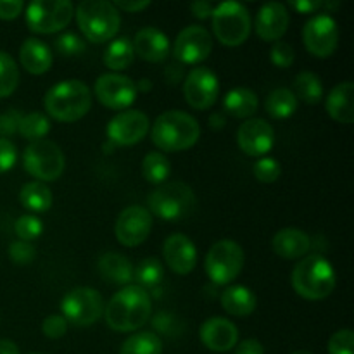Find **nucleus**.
<instances>
[{
  "label": "nucleus",
  "mask_w": 354,
  "mask_h": 354,
  "mask_svg": "<svg viewBox=\"0 0 354 354\" xmlns=\"http://www.w3.org/2000/svg\"><path fill=\"white\" fill-rule=\"evenodd\" d=\"M221 306L232 317H248L258 306L254 292L244 286H232L221 294Z\"/></svg>",
  "instance_id": "bb28decb"
},
{
  "label": "nucleus",
  "mask_w": 354,
  "mask_h": 354,
  "mask_svg": "<svg viewBox=\"0 0 354 354\" xmlns=\"http://www.w3.org/2000/svg\"><path fill=\"white\" fill-rule=\"evenodd\" d=\"M19 201L28 211L45 213L52 206V192L45 183L35 180V182L23 185L19 192Z\"/></svg>",
  "instance_id": "c756f323"
},
{
  "label": "nucleus",
  "mask_w": 354,
  "mask_h": 354,
  "mask_svg": "<svg viewBox=\"0 0 354 354\" xmlns=\"http://www.w3.org/2000/svg\"><path fill=\"white\" fill-rule=\"evenodd\" d=\"M162 342L154 332H137L121 346L120 354H161Z\"/></svg>",
  "instance_id": "473e14b6"
},
{
  "label": "nucleus",
  "mask_w": 354,
  "mask_h": 354,
  "mask_svg": "<svg viewBox=\"0 0 354 354\" xmlns=\"http://www.w3.org/2000/svg\"><path fill=\"white\" fill-rule=\"evenodd\" d=\"M292 354H313V353H310V351H296V353H292Z\"/></svg>",
  "instance_id": "4d7b16f0"
},
{
  "label": "nucleus",
  "mask_w": 354,
  "mask_h": 354,
  "mask_svg": "<svg viewBox=\"0 0 354 354\" xmlns=\"http://www.w3.org/2000/svg\"><path fill=\"white\" fill-rule=\"evenodd\" d=\"M93 92L102 106L114 111H123L135 102L138 86L128 76L120 75V73H106L97 78Z\"/></svg>",
  "instance_id": "f8f14e48"
},
{
  "label": "nucleus",
  "mask_w": 354,
  "mask_h": 354,
  "mask_svg": "<svg viewBox=\"0 0 354 354\" xmlns=\"http://www.w3.org/2000/svg\"><path fill=\"white\" fill-rule=\"evenodd\" d=\"M311 248V239L306 232L299 228H282L272 239V249L286 259H299L308 254Z\"/></svg>",
  "instance_id": "5701e85b"
},
{
  "label": "nucleus",
  "mask_w": 354,
  "mask_h": 354,
  "mask_svg": "<svg viewBox=\"0 0 354 354\" xmlns=\"http://www.w3.org/2000/svg\"><path fill=\"white\" fill-rule=\"evenodd\" d=\"M135 59V50L133 44H131L130 38L120 37L114 38L113 41H109V45L104 50V64L107 66L113 71H121V69L130 68L131 62Z\"/></svg>",
  "instance_id": "c85d7f7f"
},
{
  "label": "nucleus",
  "mask_w": 354,
  "mask_h": 354,
  "mask_svg": "<svg viewBox=\"0 0 354 354\" xmlns=\"http://www.w3.org/2000/svg\"><path fill=\"white\" fill-rule=\"evenodd\" d=\"M162 256L169 270L178 275H189L197 263V251L194 242L183 234H173L162 245Z\"/></svg>",
  "instance_id": "6ab92c4d"
},
{
  "label": "nucleus",
  "mask_w": 354,
  "mask_h": 354,
  "mask_svg": "<svg viewBox=\"0 0 354 354\" xmlns=\"http://www.w3.org/2000/svg\"><path fill=\"white\" fill-rule=\"evenodd\" d=\"M256 180L261 183H273L280 178L282 175V168H280V162L273 158H263L252 168Z\"/></svg>",
  "instance_id": "58836bf2"
},
{
  "label": "nucleus",
  "mask_w": 354,
  "mask_h": 354,
  "mask_svg": "<svg viewBox=\"0 0 354 354\" xmlns=\"http://www.w3.org/2000/svg\"><path fill=\"white\" fill-rule=\"evenodd\" d=\"M289 26V12L280 2H268L256 16V35L263 41H280Z\"/></svg>",
  "instance_id": "412c9836"
},
{
  "label": "nucleus",
  "mask_w": 354,
  "mask_h": 354,
  "mask_svg": "<svg viewBox=\"0 0 354 354\" xmlns=\"http://www.w3.org/2000/svg\"><path fill=\"white\" fill-rule=\"evenodd\" d=\"M237 142L242 152L248 156H265L275 144V131L272 124L261 118H249L237 131Z\"/></svg>",
  "instance_id": "a211bd4d"
},
{
  "label": "nucleus",
  "mask_w": 354,
  "mask_h": 354,
  "mask_svg": "<svg viewBox=\"0 0 354 354\" xmlns=\"http://www.w3.org/2000/svg\"><path fill=\"white\" fill-rule=\"evenodd\" d=\"M152 228V214L147 207L128 206L120 213L114 227V234L120 244L135 248L147 241Z\"/></svg>",
  "instance_id": "dca6fc26"
},
{
  "label": "nucleus",
  "mask_w": 354,
  "mask_h": 354,
  "mask_svg": "<svg viewBox=\"0 0 354 354\" xmlns=\"http://www.w3.org/2000/svg\"><path fill=\"white\" fill-rule=\"evenodd\" d=\"M235 354H265V351H263L261 342L256 341V339H248V341L239 344Z\"/></svg>",
  "instance_id": "864d4df0"
},
{
  "label": "nucleus",
  "mask_w": 354,
  "mask_h": 354,
  "mask_svg": "<svg viewBox=\"0 0 354 354\" xmlns=\"http://www.w3.org/2000/svg\"><path fill=\"white\" fill-rule=\"evenodd\" d=\"M199 337L203 344L207 349L216 353L230 351L234 346H237L239 341V330L230 320L221 317L207 318L203 325H201Z\"/></svg>",
  "instance_id": "aec40b11"
},
{
  "label": "nucleus",
  "mask_w": 354,
  "mask_h": 354,
  "mask_svg": "<svg viewBox=\"0 0 354 354\" xmlns=\"http://www.w3.org/2000/svg\"><path fill=\"white\" fill-rule=\"evenodd\" d=\"M133 44L135 55L147 62H161L169 54V40L162 31L156 28H144L135 35Z\"/></svg>",
  "instance_id": "4be33fe9"
},
{
  "label": "nucleus",
  "mask_w": 354,
  "mask_h": 354,
  "mask_svg": "<svg viewBox=\"0 0 354 354\" xmlns=\"http://www.w3.org/2000/svg\"><path fill=\"white\" fill-rule=\"evenodd\" d=\"M149 213L165 221H178L196 207V194L187 183L168 182L152 190L147 199Z\"/></svg>",
  "instance_id": "423d86ee"
},
{
  "label": "nucleus",
  "mask_w": 354,
  "mask_h": 354,
  "mask_svg": "<svg viewBox=\"0 0 354 354\" xmlns=\"http://www.w3.org/2000/svg\"><path fill=\"white\" fill-rule=\"evenodd\" d=\"M225 113L234 118H251L258 111V95L251 88H239L230 90L223 99Z\"/></svg>",
  "instance_id": "cd10ccee"
},
{
  "label": "nucleus",
  "mask_w": 354,
  "mask_h": 354,
  "mask_svg": "<svg viewBox=\"0 0 354 354\" xmlns=\"http://www.w3.org/2000/svg\"><path fill=\"white\" fill-rule=\"evenodd\" d=\"M183 95H185L187 104L197 111L209 109L216 104L218 95H220V82L218 76L211 71L209 68L197 66L183 82Z\"/></svg>",
  "instance_id": "4468645a"
},
{
  "label": "nucleus",
  "mask_w": 354,
  "mask_h": 354,
  "mask_svg": "<svg viewBox=\"0 0 354 354\" xmlns=\"http://www.w3.org/2000/svg\"><path fill=\"white\" fill-rule=\"evenodd\" d=\"M151 311L149 290L130 283L111 297L106 306V322L116 332H133L147 324Z\"/></svg>",
  "instance_id": "f257e3e1"
},
{
  "label": "nucleus",
  "mask_w": 354,
  "mask_h": 354,
  "mask_svg": "<svg viewBox=\"0 0 354 354\" xmlns=\"http://www.w3.org/2000/svg\"><path fill=\"white\" fill-rule=\"evenodd\" d=\"M23 7L21 0H0V19H16L23 12Z\"/></svg>",
  "instance_id": "09e8293b"
},
{
  "label": "nucleus",
  "mask_w": 354,
  "mask_h": 354,
  "mask_svg": "<svg viewBox=\"0 0 354 354\" xmlns=\"http://www.w3.org/2000/svg\"><path fill=\"white\" fill-rule=\"evenodd\" d=\"M31 354H40V353H31Z\"/></svg>",
  "instance_id": "13d9d810"
},
{
  "label": "nucleus",
  "mask_w": 354,
  "mask_h": 354,
  "mask_svg": "<svg viewBox=\"0 0 354 354\" xmlns=\"http://www.w3.org/2000/svg\"><path fill=\"white\" fill-rule=\"evenodd\" d=\"M61 311L66 322L88 327L104 315V299L99 290L92 287H75L62 297Z\"/></svg>",
  "instance_id": "9b49d317"
},
{
  "label": "nucleus",
  "mask_w": 354,
  "mask_h": 354,
  "mask_svg": "<svg viewBox=\"0 0 354 354\" xmlns=\"http://www.w3.org/2000/svg\"><path fill=\"white\" fill-rule=\"evenodd\" d=\"M353 93V82H342L334 86L327 97V113L342 124H351L354 121Z\"/></svg>",
  "instance_id": "393cba45"
},
{
  "label": "nucleus",
  "mask_w": 354,
  "mask_h": 354,
  "mask_svg": "<svg viewBox=\"0 0 354 354\" xmlns=\"http://www.w3.org/2000/svg\"><path fill=\"white\" fill-rule=\"evenodd\" d=\"M324 3L325 2H320V0H299V2H290L289 6L303 14H311V12H317L318 9H322Z\"/></svg>",
  "instance_id": "603ef678"
},
{
  "label": "nucleus",
  "mask_w": 354,
  "mask_h": 354,
  "mask_svg": "<svg viewBox=\"0 0 354 354\" xmlns=\"http://www.w3.org/2000/svg\"><path fill=\"white\" fill-rule=\"evenodd\" d=\"M162 277H165V268H162L161 261L158 258L142 259L137 268L133 270V280L137 282L135 286L142 287L145 290H154L161 283Z\"/></svg>",
  "instance_id": "72a5a7b5"
},
{
  "label": "nucleus",
  "mask_w": 354,
  "mask_h": 354,
  "mask_svg": "<svg viewBox=\"0 0 354 354\" xmlns=\"http://www.w3.org/2000/svg\"><path fill=\"white\" fill-rule=\"evenodd\" d=\"M44 104L50 118L62 123H75L92 107V92L80 80H64L47 90Z\"/></svg>",
  "instance_id": "f03ea898"
},
{
  "label": "nucleus",
  "mask_w": 354,
  "mask_h": 354,
  "mask_svg": "<svg viewBox=\"0 0 354 354\" xmlns=\"http://www.w3.org/2000/svg\"><path fill=\"white\" fill-rule=\"evenodd\" d=\"M0 354H19V348L9 339H0Z\"/></svg>",
  "instance_id": "5fc2aeb1"
},
{
  "label": "nucleus",
  "mask_w": 354,
  "mask_h": 354,
  "mask_svg": "<svg viewBox=\"0 0 354 354\" xmlns=\"http://www.w3.org/2000/svg\"><path fill=\"white\" fill-rule=\"evenodd\" d=\"M99 272L104 279L118 286H130L133 280V266L130 259L118 252H106L100 256Z\"/></svg>",
  "instance_id": "a878e982"
},
{
  "label": "nucleus",
  "mask_w": 354,
  "mask_h": 354,
  "mask_svg": "<svg viewBox=\"0 0 354 354\" xmlns=\"http://www.w3.org/2000/svg\"><path fill=\"white\" fill-rule=\"evenodd\" d=\"M213 31L218 41L227 47H239L251 33V16L248 7L239 2H223L214 7Z\"/></svg>",
  "instance_id": "0eeeda50"
},
{
  "label": "nucleus",
  "mask_w": 354,
  "mask_h": 354,
  "mask_svg": "<svg viewBox=\"0 0 354 354\" xmlns=\"http://www.w3.org/2000/svg\"><path fill=\"white\" fill-rule=\"evenodd\" d=\"M50 131V121L44 113L23 114L19 123V133L28 140H41Z\"/></svg>",
  "instance_id": "c9c22d12"
},
{
  "label": "nucleus",
  "mask_w": 354,
  "mask_h": 354,
  "mask_svg": "<svg viewBox=\"0 0 354 354\" xmlns=\"http://www.w3.org/2000/svg\"><path fill=\"white\" fill-rule=\"evenodd\" d=\"M83 37L92 44H104L116 37L120 30V10L106 0H85L75 9Z\"/></svg>",
  "instance_id": "39448f33"
},
{
  "label": "nucleus",
  "mask_w": 354,
  "mask_h": 354,
  "mask_svg": "<svg viewBox=\"0 0 354 354\" xmlns=\"http://www.w3.org/2000/svg\"><path fill=\"white\" fill-rule=\"evenodd\" d=\"M151 137L161 151L180 152L199 140L201 127L196 118L183 111H166L152 124Z\"/></svg>",
  "instance_id": "7ed1b4c3"
},
{
  "label": "nucleus",
  "mask_w": 354,
  "mask_h": 354,
  "mask_svg": "<svg viewBox=\"0 0 354 354\" xmlns=\"http://www.w3.org/2000/svg\"><path fill=\"white\" fill-rule=\"evenodd\" d=\"M23 114L17 109H9L0 116V138L12 137L19 133V123Z\"/></svg>",
  "instance_id": "c03bdc74"
},
{
  "label": "nucleus",
  "mask_w": 354,
  "mask_h": 354,
  "mask_svg": "<svg viewBox=\"0 0 354 354\" xmlns=\"http://www.w3.org/2000/svg\"><path fill=\"white\" fill-rule=\"evenodd\" d=\"M303 40L308 52L315 57H330L339 45L337 23L328 14H317L304 24Z\"/></svg>",
  "instance_id": "ddd939ff"
},
{
  "label": "nucleus",
  "mask_w": 354,
  "mask_h": 354,
  "mask_svg": "<svg viewBox=\"0 0 354 354\" xmlns=\"http://www.w3.org/2000/svg\"><path fill=\"white\" fill-rule=\"evenodd\" d=\"M213 50V38L209 31L203 26H187L178 33L173 47L175 59L183 64H199L209 57Z\"/></svg>",
  "instance_id": "f3484780"
},
{
  "label": "nucleus",
  "mask_w": 354,
  "mask_h": 354,
  "mask_svg": "<svg viewBox=\"0 0 354 354\" xmlns=\"http://www.w3.org/2000/svg\"><path fill=\"white\" fill-rule=\"evenodd\" d=\"M19 61L23 68L31 75H44L50 69L52 59L50 48L38 38H28L19 48Z\"/></svg>",
  "instance_id": "b1692460"
},
{
  "label": "nucleus",
  "mask_w": 354,
  "mask_h": 354,
  "mask_svg": "<svg viewBox=\"0 0 354 354\" xmlns=\"http://www.w3.org/2000/svg\"><path fill=\"white\" fill-rule=\"evenodd\" d=\"M19 85V69L7 52L0 50V99L9 97Z\"/></svg>",
  "instance_id": "e433bc0d"
},
{
  "label": "nucleus",
  "mask_w": 354,
  "mask_h": 354,
  "mask_svg": "<svg viewBox=\"0 0 354 354\" xmlns=\"http://www.w3.org/2000/svg\"><path fill=\"white\" fill-rule=\"evenodd\" d=\"M41 330H44L45 337L61 339L64 337L66 332H68V322H66L64 317H61V315H52V317H47L44 320Z\"/></svg>",
  "instance_id": "a18cd8bd"
},
{
  "label": "nucleus",
  "mask_w": 354,
  "mask_h": 354,
  "mask_svg": "<svg viewBox=\"0 0 354 354\" xmlns=\"http://www.w3.org/2000/svg\"><path fill=\"white\" fill-rule=\"evenodd\" d=\"M214 7H216L214 3L206 2V0H197V2L190 3V10H192V14L197 19H206V17H209L213 14Z\"/></svg>",
  "instance_id": "8fccbe9b"
},
{
  "label": "nucleus",
  "mask_w": 354,
  "mask_h": 354,
  "mask_svg": "<svg viewBox=\"0 0 354 354\" xmlns=\"http://www.w3.org/2000/svg\"><path fill=\"white\" fill-rule=\"evenodd\" d=\"M55 48L61 55L66 57H75V55H82L85 52L86 44L82 37L75 33H64L55 40Z\"/></svg>",
  "instance_id": "ea45409f"
},
{
  "label": "nucleus",
  "mask_w": 354,
  "mask_h": 354,
  "mask_svg": "<svg viewBox=\"0 0 354 354\" xmlns=\"http://www.w3.org/2000/svg\"><path fill=\"white\" fill-rule=\"evenodd\" d=\"M75 16L69 0H35L26 9V24L33 33L50 35L64 30Z\"/></svg>",
  "instance_id": "1a4fd4ad"
},
{
  "label": "nucleus",
  "mask_w": 354,
  "mask_h": 354,
  "mask_svg": "<svg viewBox=\"0 0 354 354\" xmlns=\"http://www.w3.org/2000/svg\"><path fill=\"white\" fill-rule=\"evenodd\" d=\"M113 6L118 10H127V12H140V10L147 9L151 6L149 0H142V2H131V0H116L113 2Z\"/></svg>",
  "instance_id": "3c124183"
},
{
  "label": "nucleus",
  "mask_w": 354,
  "mask_h": 354,
  "mask_svg": "<svg viewBox=\"0 0 354 354\" xmlns=\"http://www.w3.org/2000/svg\"><path fill=\"white\" fill-rule=\"evenodd\" d=\"M335 272L330 261L320 254L301 259L292 272V287L301 297L320 301L330 296L335 289Z\"/></svg>",
  "instance_id": "20e7f679"
},
{
  "label": "nucleus",
  "mask_w": 354,
  "mask_h": 354,
  "mask_svg": "<svg viewBox=\"0 0 354 354\" xmlns=\"http://www.w3.org/2000/svg\"><path fill=\"white\" fill-rule=\"evenodd\" d=\"M151 128L147 114L142 111L127 109L118 113L107 124V138L114 145H135L142 142Z\"/></svg>",
  "instance_id": "2eb2a0df"
},
{
  "label": "nucleus",
  "mask_w": 354,
  "mask_h": 354,
  "mask_svg": "<svg viewBox=\"0 0 354 354\" xmlns=\"http://www.w3.org/2000/svg\"><path fill=\"white\" fill-rule=\"evenodd\" d=\"M209 123H211V128H223V124L227 123V121H225L223 114L214 113L213 116L209 118Z\"/></svg>",
  "instance_id": "6e6d98bb"
},
{
  "label": "nucleus",
  "mask_w": 354,
  "mask_h": 354,
  "mask_svg": "<svg viewBox=\"0 0 354 354\" xmlns=\"http://www.w3.org/2000/svg\"><path fill=\"white\" fill-rule=\"evenodd\" d=\"M17 161V149L9 138H0V173L14 168Z\"/></svg>",
  "instance_id": "49530a36"
},
{
  "label": "nucleus",
  "mask_w": 354,
  "mask_h": 354,
  "mask_svg": "<svg viewBox=\"0 0 354 354\" xmlns=\"http://www.w3.org/2000/svg\"><path fill=\"white\" fill-rule=\"evenodd\" d=\"M244 251L234 241H220L211 245L206 256V273L216 286H227L241 275L244 268Z\"/></svg>",
  "instance_id": "9d476101"
},
{
  "label": "nucleus",
  "mask_w": 354,
  "mask_h": 354,
  "mask_svg": "<svg viewBox=\"0 0 354 354\" xmlns=\"http://www.w3.org/2000/svg\"><path fill=\"white\" fill-rule=\"evenodd\" d=\"M266 113L277 120L290 118L297 109V97L289 88H277L266 97Z\"/></svg>",
  "instance_id": "7c9ffc66"
},
{
  "label": "nucleus",
  "mask_w": 354,
  "mask_h": 354,
  "mask_svg": "<svg viewBox=\"0 0 354 354\" xmlns=\"http://www.w3.org/2000/svg\"><path fill=\"white\" fill-rule=\"evenodd\" d=\"M270 59L279 68H290L296 59V52H294L292 45H289L287 41H275L270 50Z\"/></svg>",
  "instance_id": "37998d69"
},
{
  "label": "nucleus",
  "mask_w": 354,
  "mask_h": 354,
  "mask_svg": "<svg viewBox=\"0 0 354 354\" xmlns=\"http://www.w3.org/2000/svg\"><path fill=\"white\" fill-rule=\"evenodd\" d=\"M23 165L37 182H54L64 173L66 159L55 142L41 138L24 149Z\"/></svg>",
  "instance_id": "6e6552de"
},
{
  "label": "nucleus",
  "mask_w": 354,
  "mask_h": 354,
  "mask_svg": "<svg viewBox=\"0 0 354 354\" xmlns=\"http://www.w3.org/2000/svg\"><path fill=\"white\" fill-rule=\"evenodd\" d=\"M294 90H296L294 95L299 97L306 104H318L322 100V97H324L322 80L315 73L310 71L299 73L296 76V80H294Z\"/></svg>",
  "instance_id": "f704fd0d"
},
{
  "label": "nucleus",
  "mask_w": 354,
  "mask_h": 354,
  "mask_svg": "<svg viewBox=\"0 0 354 354\" xmlns=\"http://www.w3.org/2000/svg\"><path fill=\"white\" fill-rule=\"evenodd\" d=\"M9 256L14 261V265L26 266L33 263V259L37 258V249L30 244V242L16 241L10 244L9 248Z\"/></svg>",
  "instance_id": "79ce46f5"
},
{
  "label": "nucleus",
  "mask_w": 354,
  "mask_h": 354,
  "mask_svg": "<svg viewBox=\"0 0 354 354\" xmlns=\"http://www.w3.org/2000/svg\"><path fill=\"white\" fill-rule=\"evenodd\" d=\"M142 175L149 183L162 185L171 175V165L162 152H149L142 161Z\"/></svg>",
  "instance_id": "2f4dec72"
},
{
  "label": "nucleus",
  "mask_w": 354,
  "mask_h": 354,
  "mask_svg": "<svg viewBox=\"0 0 354 354\" xmlns=\"http://www.w3.org/2000/svg\"><path fill=\"white\" fill-rule=\"evenodd\" d=\"M152 325H154L156 330L161 332V334L173 335L176 330H178V325H176V318L173 317L171 313H166V311L156 315L154 320H152Z\"/></svg>",
  "instance_id": "de8ad7c7"
},
{
  "label": "nucleus",
  "mask_w": 354,
  "mask_h": 354,
  "mask_svg": "<svg viewBox=\"0 0 354 354\" xmlns=\"http://www.w3.org/2000/svg\"><path fill=\"white\" fill-rule=\"evenodd\" d=\"M16 235L23 242H31L38 239L44 232V225H41L40 218L33 216V214H24V216L17 218L16 225H14Z\"/></svg>",
  "instance_id": "4c0bfd02"
},
{
  "label": "nucleus",
  "mask_w": 354,
  "mask_h": 354,
  "mask_svg": "<svg viewBox=\"0 0 354 354\" xmlns=\"http://www.w3.org/2000/svg\"><path fill=\"white\" fill-rule=\"evenodd\" d=\"M330 354H354V334L351 328H341L328 341Z\"/></svg>",
  "instance_id": "a19ab883"
}]
</instances>
